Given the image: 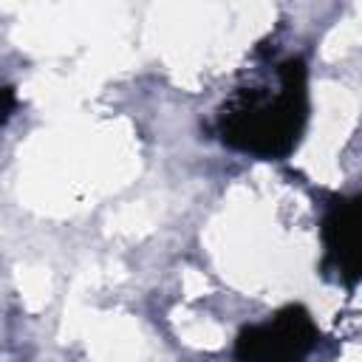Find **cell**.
Listing matches in <instances>:
<instances>
[{
  "label": "cell",
  "mask_w": 362,
  "mask_h": 362,
  "mask_svg": "<svg viewBox=\"0 0 362 362\" xmlns=\"http://www.w3.org/2000/svg\"><path fill=\"white\" fill-rule=\"evenodd\" d=\"M305 119L308 71L300 57H288L226 96L218 107V136L240 153L286 158L300 144Z\"/></svg>",
  "instance_id": "obj_1"
},
{
  "label": "cell",
  "mask_w": 362,
  "mask_h": 362,
  "mask_svg": "<svg viewBox=\"0 0 362 362\" xmlns=\"http://www.w3.org/2000/svg\"><path fill=\"white\" fill-rule=\"evenodd\" d=\"M320 331L303 305H286L269 320L246 325L235 339L238 362H305Z\"/></svg>",
  "instance_id": "obj_2"
},
{
  "label": "cell",
  "mask_w": 362,
  "mask_h": 362,
  "mask_svg": "<svg viewBox=\"0 0 362 362\" xmlns=\"http://www.w3.org/2000/svg\"><path fill=\"white\" fill-rule=\"evenodd\" d=\"M325 272L345 286L359 280V198H334L322 218Z\"/></svg>",
  "instance_id": "obj_3"
},
{
  "label": "cell",
  "mask_w": 362,
  "mask_h": 362,
  "mask_svg": "<svg viewBox=\"0 0 362 362\" xmlns=\"http://www.w3.org/2000/svg\"><path fill=\"white\" fill-rule=\"evenodd\" d=\"M14 105H17V93H14V88H6V85H3V88H0V127L8 122Z\"/></svg>",
  "instance_id": "obj_4"
}]
</instances>
